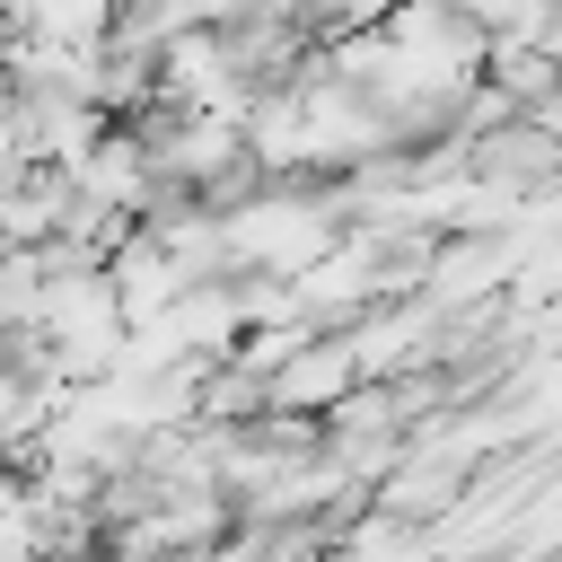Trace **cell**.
Masks as SVG:
<instances>
[{"instance_id": "cell-1", "label": "cell", "mask_w": 562, "mask_h": 562, "mask_svg": "<svg viewBox=\"0 0 562 562\" xmlns=\"http://www.w3.org/2000/svg\"><path fill=\"white\" fill-rule=\"evenodd\" d=\"M220 237H228V255H246V263H307V255L325 246V220H316L307 202H255V211H237Z\"/></svg>"}]
</instances>
